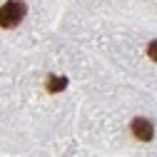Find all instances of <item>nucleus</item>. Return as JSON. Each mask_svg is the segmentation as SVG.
<instances>
[{"mask_svg":"<svg viewBox=\"0 0 157 157\" xmlns=\"http://www.w3.org/2000/svg\"><path fill=\"white\" fill-rule=\"evenodd\" d=\"M147 55L152 57V60H157V40H152V43L147 45Z\"/></svg>","mask_w":157,"mask_h":157,"instance_id":"20e7f679","label":"nucleus"},{"mask_svg":"<svg viewBox=\"0 0 157 157\" xmlns=\"http://www.w3.org/2000/svg\"><path fill=\"white\" fill-rule=\"evenodd\" d=\"M67 87V77H48V92H60Z\"/></svg>","mask_w":157,"mask_h":157,"instance_id":"7ed1b4c3","label":"nucleus"},{"mask_svg":"<svg viewBox=\"0 0 157 157\" xmlns=\"http://www.w3.org/2000/svg\"><path fill=\"white\" fill-rule=\"evenodd\" d=\"M132 135L137 137V140H142V142L152 140V135H155L152 122H150V120H145V117H137V120H132Z\"/></svg>","mask_w":157,"mask_h":157,"instance_id":"f03ea898","label":"nucleus"},{"mask_svg":"<svg viewBox=\"0 0 157 157\" xmlns=\"http://www.w3.org/2000/svg\"><path fill=\"white\" fill-rule=\"evenodd\" d=\"M28 15V5L20 0H8L0 8V28H15L23 23V17Z\"/></svg>","mask_w":157,"mask_h":157,"instance_id":"f257e3e1","label":"nucleus"}]
</instances>
